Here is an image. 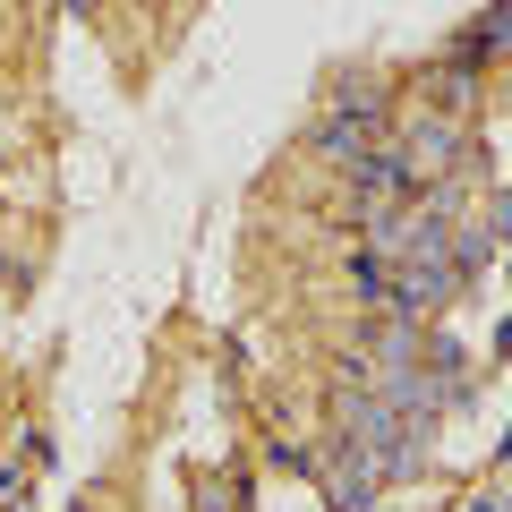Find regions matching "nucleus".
Listing matches in <instances>:
<instances>
[{
    "label": "nucleus",
    "instance_id": "1",
    "mask_svg": "<svg viewBox=\"0 0 512 512\" xmlns=\"http://www.w3.org/2000/svg\"><path fill=\"white\" fill-rule=\"evenodd\" d=\"M393 154H402L410 188H427V180H453V171H461V154H470V128H461V120H444V111H427V120H402Z\"/></svg>",
    "mask_w": 512,
    "mask_h": 512
},
{
    "label": "nucleus",
    "instance_id": "2",
    "mask_svg": "<svg viewBox=\"0 0 512 512\" xmlns=\"http://www.w3.org/2000/svg\"><path fill=\"white\" fill-rule=\"evenodd\" d=\"M325 504L333 512H367L376 504V487H384V470H376V453L367 444H350V436H333V453H325Z\"/></svg>",
    "mask_w": 512,
    "mask_h": 512
},
{
    "label": "nucleus",
    "instance_id": "3",
    "mask_svg": "<svg viewBox=\"0 0 512 512\" xmlns=\"http://www.w3.org/2000/svg\"><path fill=\"white\" fill-rule=\"evenodd\" d=\"M342 180H350V205H359V222L410 197V171H402V154H393V146H367L359 163H342Z\"/></svg>",
    "mask_w": 512,
    "mask_h": 512
},
{
    "label": "nucleus",
    "instance_id": "4",
    "mask_svg": "<svg viewBox=\"0 0 512 512\" xmlns=\"http://www.w3.org/2000/svg\"><path fill=\"white\" fill-rule=\"evenodd\" d=\"M376 128H384V120H367V111H350V103H333L325 120L308 128V146L325 154V163H359V154L376 146Z\"/></svg>",
    "mask_w": 512,
    "mask_h": 512
},
{
    "label": "nucleus",
    "instance_id": "5",
    "mask_svg": "<svg viewBox=\"0 0 512 512\" xmlns=\"http://www.w3.org/2000/svg\"><path fill=\"white\" fill-rule=\"evenodd\" d=\"M495 52H512V9H504V0H495L487 18H470V26L453 35V60H461V69H487Z\"/></svg>",
    "mask_w": 512,
    "mask_h": 512
},
{
    "label": "nucleus",
    "instance_id": "6",
    "mask_svg": "<svg viewBox=\"0 0 512 512\" xmlns=\"http://www.w3.org/2000/svg\"><path fill=\"white\" fill-rule=\"evenodd\" d=\"M427 94H436V103H453V111H470V103H478V69L444 60V69H427Z\"/></svg>",
    "mask_w": 512,
    "mask_h": 512
},
{
    "label": "nucleus",
    "instance_id": "7",
    "mask_svg": "<svg viewBox=\"0 0 512 512\" xmlns=\"http://www.w3.org/2000/svg\"><path fill=\"white\" fill-rule=\"evenodd\" d=\"M350 282H359V299H376V308H384V256H376V248L350 256Z\"/></svg>",
    "mask_w": 512,
    "mask_h": 512
},
{
    "label": "nucleus",
    "instance_id": "8",
    "mask_svg": "<svg viewBox=\"0 0 512 512\" xmlns=\"http://www.w3.org/2000/svg\"><path fill=\"white\" fill-rule=\"evenodd\" d=\"M274 470H291V478H316V470H325V461H316L308 444H274Z\"/></svg>",
    "mask_w": 512,
    "mask_h": 512
},
{
    "label": "nucleus",
    "instance_id": "9",
    "mask_svg": "<svg viewBox=\"0 0 512 512\" xmlns=\"http://www.w3.org/2000/svg\"><path fill=\"white\" fill-rule=\"evenodd\" d=\"M487 231H495V239H504V248H512V188H504V197H495V222H487Z\"/></svg>",
    "mask_w": 512,
    "mask_h": 512
},
{
    "label": "nucleus",
    "instance_id": "10",
    "mask_svg": "<svg viewBox=\"0 0 512 512\" xmlns=\"http://www.w3.org/2000/svg\"><path fill=\"white\" fill-rule=\"evenodd\" d=\"M470 512H512V504H504V495H478V504H470Z\"/></svg>",
    "mask_w": 512,
    "mask_h": 512
},
{
    "label": "nucleus",
    "instance_id": "11",
    "mask_svg": "<svg viewBox=\"0 0 512 512\" xmlns=\"http://www.w3.org/2000/svg\"><path fill=\"white\" fill-rule=\"evenodd\" d=\"M495 350H504V359H512V316H504V333H495Z\"/></svg>",
    "mask_w": 512,
    "mask_h": 512
},
{
    "label": "nucleus",
    "instance_id": "12",
    "mask_svg": "<svg viewBox=\"0 0 512 512\" xmlns=\"http://www.w3.org/2000/svg\"><path fill=\"white\" fill-rule=\"evenodd\" d=\"M69 9H103V0H69Z\"/></svg>",
    "mask_w": 512,
    "mask_h": 512
}]
</instances>
